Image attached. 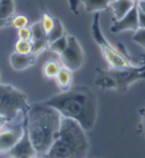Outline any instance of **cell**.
<instances>
[{
    "label": "cell",
    "instance_id": "6da1fadb",
    "mask_svg": "<svg viewBox=\"0 0 145 158\" xmlns=\"http://www.w3.org/2000/svg\"><path fill=\"white\" fill-rule=\"evenodd\" d=\"M44 102L55 107L63 117L78 121L87 131L96 124L98 107L97 98L96 93L87 85H74L68 91L61 92L44 101Z\"/></svg>",
    "mask_w": 145,
    "mask_h": 158
},
{
    "label": "cell",
    "instance_id": "7a4b0ae2",
    "mask_svg": "<svg viewBox=\"0 0 145 158\" xmlns=\"http://www.w3.org/2000/svg\"><path fill=\"white\" fill-rule=\"evenodd\" d=\"M62 115L55 107L44 102L31 105L25 126L38 157H45L57 138Z\"/></svg>",
    "mask_w": 145,
    "mask_h": 158
},
{
    "label": "cell",
    "instance_id": "3957f363",
    "mask_svg": "<svg viewBox=\"0 0 145 158\" xmlns=\"http://www.w3.org/2000/svg\"><path fill=\"white\" fill-rule=\"evenodd\" d=\"M89 151L87 130L78 121L62 117L57 138L45 157L50 158H84Z\"/></svg>",
    "mask_w": 145,
    "mask_h": 158
},
{
    "label": "cell",
    "instance_id": "277c9868",
    "mask_svg": "<svg viewBox=\"0 0 145 158\" xmlns=\"http://www.w3.org/2000/svg\"><path fill=\"white\" fill-rule=\"evenodd\" d=\"M30 106L26 94L11 85L0 83V114L9 123H24Z\"/></svg>",
    "mask_w": 145,
    "mask_h": 158
},
{
    "label": "cell",
    "instance_id": "5b68a950",
    "mask_svg": "<svg viewBox=\"0 0 145 158\" xmlns=\"http://www.w3.org/2000/svg\"><path fill=\"white\" fill-rule=\"evenodd\" d=\"M103 58H105L107 65L110 66V70L114 71H122V70H142L138 66L133 65L129 62L122 54L114 48L112 45L107 41L106 38H102V40L97 42Z\"/></svg>",
    "mask_w": 145,
    "mask_h": 158
},
{
    "label": "cell",
    "instance_id": "8992f818",
    "mask_svg": "<svg viewBox=\"0 0 145 158\" xmlns=\"http://www.w3.org/2000/svg\"><path fill=\"white\" fill-rule=\"evenodd\" d=\"M62 65L71 71L79 70L84 64L85 54L81 43L75 36L68 35V46L65 51L59 55Z\"/></svg>",
    "mask_w": 145,
    "mask_h": 158
},
{
    "label": "cell",
    "instance_id": "52a82bcc",
    "mask_svg": "<svg viewBox=\"0 0 145 158\" xmlns=\"http://www.w3.org/2000/svg\"><path fill=\"white\" fill-rule=\"evenodd\" d=\"M25 121L15 123H9L0 130V156L7 153L19 141L25 130Z\"/></svg>",
    "mask_w": 145,
    "mask_h": 158
},
{
    "label": "cell",
    "instance_id": "ba28073f",
    "mask_svg": "<svg viewBox=\"0 0 145 158\" xmlns=\"http://www.w3.org/2000/svg\"><path fill=\"white\" fill-rule=\"evenodd\" d=\"M3 156L5 157H15V158H31V157H38L37 152H36L35 148L33 146L31 139L29 137L28 131L26 129L22 137L19 139L14 146H13L7 153H5Z\"/></svg>",
    "mask_w": 145,
    "mask_h": 158
},
{
    "label": "cell",
    "instance_id": "9c48e42d",
    "mask_svg": "<svg viewBox=\"0 0 145 158\" xmlns=\"http://www.w3.org/2000/svg\"><path fill=\"white\" fill-rule=\"evenodd\" d=\"M138 28V7L137 4H135V6L125 16L122 17L121 19H113L110 31L114 34L124 32V31H133V32H135Z\"/></svg>",
    "mask_w": 145,
    "mask_h": 158
},
{
    "label": "cell",
    "instance_id": "30bf717a",
    "mask_svg": "<svg viewBox=\"0 0 145 158\" xmlns=\"http://www.w3.org/2000/svg\"><path fill=\"white\" fill-rule=\"evenodd\" d=\"M37 57L35 54H30V55H23V54H19L14 52L11 54L9 61H10V65L13 70L21 72L24 71L28 68L34 66L37 60Z\"/></svg>",
    "mask_w": 145,
    "mask_h": 158
},
{
    "label": "cell",
    "instance_id": "8fae6325",
    "mask_svg": "<svg viewBox=\"0 0 145 158\" xmlns=\"http://www.w3.org/2000/svg\"><path fill=\"white\" fill-rule=\"evenodd\" d=\"M15 15L14 0H0V28L10 24Z\"/></svg>",
    "mask_w": 145,
    "mask_h": 158
},
{
    "label": "cell",
    "instance_id": "7c38bea8",
    "mask_svg": "<svg viewBox=\"0 0 145 158\" xmlns=\"http://www.w3.org/2000/svg\"><path fill=\"white\" fill-rule=\"evenodd\" d=\"M136 2L133 0H112L110 2V8L112 9L114 20L121 19L132 9Z\"/></svg>",
    "mask_w": 145,
    "mask_h": 158
},
{
    "label": "cell",
    "instance_id": "4fadbf2b",
    "mask_svg": "<svg viewBox=\"0 0 145 158\" xmlns=\"http://www.w3.org/2000/svg\"><path fill=\"white\" fill-rule=\"evenodd\" d=\"M72 71L70 69L63 66L61 68L60 72L57 75L55 78L56 84L58 85V88L61 89V92H65L68 91L71 87H72Z\"/></svg>",
    "mask_w": 145,
    "mask_h": 158
},
{
    "label": "cell",
    "instance_id": "5bb4252c",
    "mask_svg": "<svg viewBox=\"0 0 145 158\" xmlns=\"http://www.w3.org/2000/svg\"><path fill=\"white\" fill-rule=\"evenodd\" d=\"M88 13H96L110 7V0H81Z\"/></svg>",
    "mask_w": 145,
    "mask_h": 158
},
{
    "label": "cell",
    "instance_id": "9a60e30c",
    "mask_svg": "<svg viewBox=\"0 0 145 158\" xmlns=\"http://www.w3.org/2000/svg\"><path fill=\"white\" fill-rule=\"evenodd\" d=\"M62 63L55 60V59H51V60L47 61L44 64L43 67V75L46 79L49 80H55L57 75L60 72L62 68Z\"/></svg>",
    "mask_w": 145,
    "mask_h": 158
},
{
    "label": "cell",
    "instance_id": "2e32d148",
    "mask_svg": "<svg viewBox=\"0 0 145 158\" xmlns=\"http://www.w3.org/2000/svg\"><path fill=\"white\" fill-rule=\"evenodd\" d=\"M96 85L103 89H111L116 87V82L114 78L110 74H98L96 78Z\"/></svg>",
    "mask_w": 145,
    "mask_h": 158
},
{
    "label": "cell",
    "instance_id": "e0dca14e",
    "mask_svg": "<svg viewBox=\"0 0 145 158\" xmlns=\"http://www.w3.org/2000/svg\"><path fill=\"white\" fill-rule=\"evenodd\" d=\"M65 33V28L63 25L62 21L59 18H55V25H54L53 29L50 31V33L48 34V41L49 43L54 42L55 40L63 37Z\"/></svg>",
    "mask_w": 145,
    "mask_h": 158
},
{
    "label": "cell",
    "instance_id": "ac0fdd59",
    "mask_svg": "<svg viewBox=\"0 0 145 158\" xmlns=\"http://www.w3.org/2000/svg\"><path fill=\"white\" fill-rule=\"evenodd\" d=\"M68 46V34H65L63 37L55 40L54 42L49 43V48L52 52L60 55L65 51V49Z\"/></svg>",
    "mask_w": 145,
    "mask_h": 158
},
{
    "label": "cell",
    "instance_id": "d6986e66",
    "mask_svg": "<svg viewBox=\"0 0 145 158\" xmlns=\"http://www.w3.org/2000/svg\"><path fill=\"white\" fill-rule=\"evenodd\" d=\"M15 52L23 55H30L33 54V43L31 40L18 39L15 44Z\"/></svg>",
    "mask_w": 145,
    "mask_h": 158
},
{
    "label": "cell",
    "instance_id": "ffe728a7",
    "mask_svg": "<svg viewBox=\"0 0 145 158\" xmlns=\"http://www.w3.org/2000/svg\"><path fill=\"white\" fill-rule=\"evenodd\" d=\"M30 28H31V31H32V39H31V41L32 42L48 39L47 33L45 32L41 21L36 22V23H34L33 25H31Z\"/></svg>",
    "mask_w": 145,
    "mask_h": 158
},
{
    "label": "cell",
    "instance_id": "44dd1931",
    "mask_svg": "<svg viewBox=\"0 0 145 158\" xmlns=\"http://www.w3.org/2000/svg\"><path fill=\"white\" fill-rule=\"evenodd\" d=\"M41 23H42V26L45 30V32L48 34L50 33V31L53 29L54 25H55V18L53 16H51L47 12H44L43 13V17H42V20H41Z\"/></svg>",
    "mask_w": 145,
    "mask_h": 158
},
{
    "label": "cell",
    "instance_id": "7402d4cb",
    "mask_svg": "<svg viewBox=\"0 0 145 158\" xmlns=\"http://www.w3.org/2000/svg\"><path fill=\"white\" fill-rule=\"evenodd\" d=\"M28 24H29V20L25 15H14V17L12 18L10 22V25L17 30L28 26Z\"/></svg>",
    "mask_w": 145,
    "mask_h": 158
},
{
    "label": "cell",
    "instance_id": "603a6c76",
    "mask_svg": "<svg viewBox=\"0 0 145 158\" xmlns=\"http://www.w3.org/2000/svg\"><path fill=\"white\" fill-rule=\"evenodd\" d=\"M133 41L145 49V28H138L132 36Z\"/></svg>",
    "mask_w": 145,
    "mask_h": 158
},
{
    "label": "cell",
    "instance_id": "cb8c5ba5",
    "mask_svg": "<svg viewBox=\"0 0 145 158\" xmlns=\"http://www.w3.org/2000/svg\"><path fill=\"white\" fill-rule=\"evenodd\" d=\"M18 38L23 40H31L32 39V31L29 26L23 27L21 29H18Z\"/></svg>",
    "mask_w": 145,
    "mask_h": 158
},
{
    "label": "cell",
    "instance_id": "d4e9b609",
    "mask_svg": "<svg viewBox=\"0 0 145 158\" xmlns=\"http://www.w3.org/2000/svg\"><path fill=\"white\" fill-rule=\"evenodd\" d=\"M138 23L139 28H145V12L138 9Z\"/></svg>",
    "mask_w": 145,
    "mask_h": 158
},
{
    "label": "cell",
    "instance_id": "484cf974",
    "mask_svg": "<svg viewBox=\"0 0 145 158\" xmlns=\"http://www.w3.org/2000/svg\"><path fill=\"white\" fill-rule=\"evenodd\" d=\"M68 1L70 3V7L72 9V11L77 13V7L81 3V0H68Z\"/></svg>",
    "mask_w": 145,
    "mask_h": 158
},
{
    "label": "cell",
    "instance_id": "4316f807",
    "mask_svg": "<svg viewBox=\"0 0 145 158\" xmlns=\"http://www.w3.org/2000/svg\"><path fill=\"white\" fill-rule=\"evenodd\" d=\"M9 123V120L6 118L5 116H3L0 114V130H1L2 128H4L5 126Z\"/></svg>",
    "mask_w": 145,
    "mask_h": 158
},
{
    "label": "cell",
    "instance_id": "83f0119b",
    "mask_svg": "<svg viewBox=\"0 0 145 158\" xmlns=\"http://www.w3.org/2000/svg\"><path fill=\"white\" fill-rule=\"evenodd\" d=\"M136 4H137V7L139 10L145 12V0H138Z\"/></svg>",
    "mask_w": 145,
    "mask_h": 158
},
{
    "label": "cell",
    "instance_id": "f1b7e54d",
    "mask_svg": "<svg viewBox=\"0 0 145 158\" xmlns=\"http://www.w3.org/2000/svg\"><path fill=\"white\" fill-rule=\"evenodd\" d=\"M133 1H135V2H137V1H138V0H133Z\"/></svg>",
    "mask_w": 145,
    "mask_h": 158
},
{
    "label": "cell",
    "instance_id": "f546056e",
    "mask_svg": "<svg viewBox=\"0 0 145 158\" xmlns=\"http://www.w3.org/2000/svg\"><path fill=\"white\" fill-rule=\"evenodd\" d=\"M110 1H112V0H110Z\"/></svg>",
    "mask_w": 145,
    "mask_h": 158
}]
</instances>
